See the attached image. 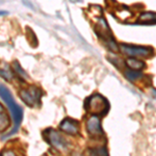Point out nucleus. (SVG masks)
I'll use <instances>...</instances> for the list:
<instances>
[{
    "instance_id": "obj_6",
    "label": "nucleus",
    "mask_w": 156,
    "mask_h": 156,
    "mask_svg": "<svg viewBox=\"0 0 156 156\" xmlns=\"http://www.w3.org/2000/svg\"><path fill=\"white\" fill-rule=\"evenodd\" d=\"M87 131L92 137L102 138L104 136V132H103L101 127V122H100L98 115H93L87 120Z\"/></svg>"
},
{
    "instance_id": "obj_13",
    "label": "nucleus",
    "mask_w": 156,
    "mask_h": 156,
    "mask_svg": "<svg viewBox=\"0 0 156 156\" xmlns=\"http://www.w3.org/2000/svg\"><path fill=\"white\" fill-rule=\"evenodd\" d=\"M1 76L4 77L5 79L9 80L12 76V72L9 70V66H5V70H4V68H2L1 69Z\"/></svg>"
},
{
    "instance_id": "obj_1",
    "label": "nucleus",
    "mask_w": 156,
    "mask_h": 156,
    "mask_svg": "<svg viewBox=\"0 0 156 156\" xmlns=\"http://www.w3.org/2000/svg\"><path fill=\"white\" fill-rule=\"evenodd\" d=\"M85 108L94 115H105L109 110V104L104 97L99 94H94L87 99Z\"/></svg>"
},
{
    "instance_id": "obj_10",
    "label": "nucleus",
    "mask_w": 156,
    "mask_h": 156,
    "mask_svg": "<svg viewBox=\"0 0 156 156\" xmlns=\"http://www.w3.org/2000/svg\"><path fill=\"white\" fill-rule=\"evenodd\" d=\"M0 109H1V112H0V124H1V131H3V130L7 129V127L9 126V124H11V121H9V115H7L6 112L3 109V106L2 105H0Z\"/></svg>"
},
{
    "instance_id": "obj_15",
    "label": "nucleus",
    "mask_w": 156,
    "mask_h": 156,
    "mask_svg": "<svg viewBox=\"0 0 156 156\" xmlns=\"http://www.w3.org/2000/svg\"><path fill=\"white\" fill-rule=\"evenodd\" d=\"M2 156H16L12 151H4L3 153H2Z\"/></svg>"
},
{
    "instance_id": "obj_11",
    "label": "nucleus",
    "mask_w": 156,
    "mask_h": 156,
    "mask_svg": "<svg viewBox=\"0 0 156 156\" xmlns=\"http://www.w3.org/2000/svg\"><path fill=\"white\" fill-rule=\"evenodd\" d=\"M125 76H126L127 79L131 80V81H133V80H136L137 78L142 77V73H140V71H135V70H126V71L124 72Z\"/></svg>"
},
{
    "instance_id": "obj_12",
    "label": "nucleus",
    "mask_w": 156,
    "mask_h": 156,
    "mask_svg": "<svg viewBox=\"0 0 156 156\" xmlns=\"http://www.w3.org/2000/svg\"><path fill=\"white\" fill-rule=\"evenodd\" d=\"M12 69H14V71L18 74V76L19 77H21V78H26L27 77V75H26V73H25L23 71V69H22L21 67H20V65L18 64V62H14V65H12Z\"/></svg>"
},
{
    "instance_id": "obj_2",
    "label": "nucleus",
    "mask_w": 156,
    "mask_h": 156,
    "mask_svg": "<svg viewBox=\"0 0 156 156\" xmlns=\"http://www.w3.org/2000/svg\"><path fill=\"white\" fill-rule=\"evenodd\" d=\"M0 92H1V98L4 102L7 104V106L11 109V112L14 118V122H15V130L18 129L19 125L21 124L22 118H23V110L22 108L15 102V100L12 99V96L11 95V93L9 92V90L4 87V85H1L0 87Z\"/></svg>"
},
{
    "instance_id": "obj_7",
    "label": "nucleus",
    "mask_w": 156,
    "mask_h": 156,
    "mask_svg": "<svg viewBox=\"0 0 156 156\" xmlns=\"http://www.w3.org/2000/svg\"><path fill=\"white\" fill-rule=\"evenodd\" d=\"M59 128L68 134L76 135L79 133V123L73 119H65L60 123Z\"/></svg>"
},
{
    "instance_id": "obj_3",
    "label": "nucleus",
    "mask_w": 156,
    "mask_h": 156,
    "mask_svg": "<svg viewBox=\"0 0 156 156\" xmlns=\"http://www.w3.org/2000/svg\"><path fill=\"white\" fill-rule=\"evenodd\" d=\"M42 90L37 87H29L20 92V98L28 106H37L41 102Z\"/></svg>"
},
{
    "instance_id": "obj_4",
    "label": "nucleus",
    "mask_w": 156,
    "mask_h": 156,
    "mask_svg": "<svg viewBox=\"0 0 156 156\" xmlns=\"http://www.w3.org/2000/svg\"><path fill=\"white\" fill-rule=\"evenodd\" d=\"M44 135L47 143L58 150H66L69 146V143L67 142L66 138L62 137L56 130L52 129V128H48L47 130H45Z\"/></svg>"
},
{
    "instance_id": "obj_14",
    "label": "nucleus",
    "mask_w": 156,
    "mask_h": 156,
    "mask_svg": "<svg viewBox=\"0 0 156 156\" xmlns=\"http://www.w3.org/2000/svg\"><path fill=\"white\" fill-rule=\"evenodd\" d=\"M84 156H99L96 149H89L85 152Z\"/></svg>"
},
{
    "instance_id": "obj_9",
    "label": "nucleus",
    "mask_w": 156,
    "mask_h": 156,
    "mask_svg": "<svg viewBox=\"0 0 156 156\" xmlns=\"http://www.w3.org/2000/svg\"><path fill=\"white\" fill-rule=\"evenodd\" d=\"M126 64L130 69L135 70V71H140V69H143V68L145 67L144 62H142V60H140L137 58H134V57H132V58H128L126 60Z\"/></svg>"
},
{
    "instance_id": "obj_8",
    "label": "nucleus",
    "mask_w": 156,
    "mask_h": 156,
    "mask_svg": "<svg viewBox=\"0 0 156 156\" xmlns=\"http://www.w3.org/2000/svg\"><path fill=\"white\" fill-rule=\"evenodd\" d=\"M138 22L140 24H154L156 23V12H144L140 14Z\"/></svg>"
},
{
    "instance_id": "obj_5",
    "label": "nucleus",
    "mask_w": 156,
    "mask_h": 156,
    "mask_svg": "<svg viewBox=\"0 0 156 156\" xmlns=\"http://www.w3.org/2000/svg\"><path fill=\"white\" fill-rule=\"evenodd\" d=\"M121 51L124 54H127L131 57H140V56H150L153 54V50L148 47H140V46H131V45L122 44L120 46Z\"/></svg>"
}]
</instances>
